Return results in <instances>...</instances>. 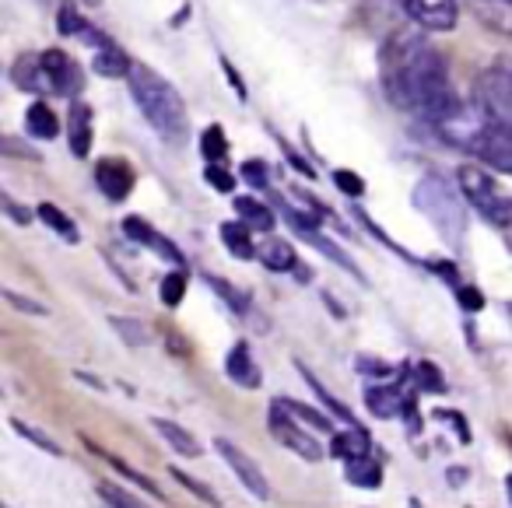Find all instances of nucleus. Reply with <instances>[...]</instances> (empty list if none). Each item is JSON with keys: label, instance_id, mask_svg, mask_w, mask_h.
Instances as JSON below:
<instances>
[{"label": "nucleus", "instance_id": "obj_1", "mask_svg": "<svg viewBox=\"0 0 512 508\" xmlns=\"http://www.w3.org/2000/svg\"><path fill=\"white\" fill-rule=\"evenodd\" d=\"M383 81L393 106L418 113L432 130L463 106L449 85L446 60L414 32L390 39L383 53Z\"/></svg>", "mask_w": 512, "mask_h": 508}, {"label": "nucleus", "instance_id": "obj_2", "mask_svg": "<svg viewBox=\"0 0 512 508\" xmlns=\"http://www.w3.org/2000/svg\"><path fill=\"white\" fill-rule=\"evenodd\" d=\"M130 95H134L137 109H141L144 120L155 127V134L169 144H183L190 134V113H186V102L162 74H155L151 67H137L130 71Z\"/></svg>", "mask_w": 512, "mask_h": 508}, {"label": "nucleus", "instance_id": "obj_3", "mask_svg": "<svg viewBox=\"0 0 512 508\" xmlns=\"http://www.w3.org/2000/svg\"><path fill=\"white\" fill-rule=\"evenodd\" d=\"M456 190H460V186H456ZM456 190L439 172H428V176L418 179V186H414V193H411V204L418 207V211L439 228L442 239H449V242H460L463 232H467V211H463V204H460L463 193L456 197Z\"/></svg>", "mask_w": 512, "mask_h": 508}, {"label": "nucleus", "instance_id": "obj_4", "mask_svg": "<svg viewBox=\"0 0 512 508\" xmlns=\"http://www.w3.org/2000/svg\"><path fill=\"white\" fill-rule=\"evenodd\" d=\"M456 186H460L463 200H467L488 225H495V228L512 225V197H505V193L498 190V183L481 165H460V169H456Z\"/></svg>", "mask_w": 512, "mask_h": 508}, {"label": "nucleus", "instance_id": "obj_5", "mask_svg": "<svg viewBox=\"0 0 512 508\" xmlns=\"http://www.w3.org/2000/svg\"><path fill=\"white\" fill-rule=\"evenodd\" d=\"M474 106L481 116L495 127L512 130V64L498 60V64L484 67L474 78Z\"/></svg>", "mask_w": 512, "mask_h": 508}, {"label": "nucleus", "instance_id": "obj_6", "mask_svg": "<svg viewBox=\"0 0 512 508\" xmlns=\"http://www.w3.org/2000/svg\"><path fill=\"white\" fill-rule=\"evenodd\" d=\"M267 424H271V435L278 438L285 449H292L299 459H306V463H320L323 459V445L313 438L309 424L302 421V417H295L281 400L271 403V421Z\"/></svg>", "mask_w": 512, "mask_h": 508}, {"label": "nucleus", "instance_id": "obj_7", "mask_svg": "<svg viewBox=\"0 0 512 508\" xmlns=\"http://www.w3.org/2000/svg\"><path fill=\"white\" fill-rule=\"evenodd\" d=\"M214 452L225 459V466L235 473V477H239V484L246 487L256 501H271V484H267L264 470L256 466L253 456H246V452H242L232 438H214Z\"/></svg>", "mask_w": 512, "mask_h": 508}, {"label": "nucleus", "instance_id": "obj_8", "mask_svg": "<svg viewBox=\"0 0 512 508\" xmlns=\"http://www.w3.org/2000/svg\"><path fill=\"white\" fill-rule=\"evenodd\" d=\"M470 155H474L477 162H488L491 169L512 176V130L495 127V123H484L477 141L470 144Z\"/></svg>", "mask_w": 512, "mask_h": 508}, {"label": "nucleus", "instance_id": "obj_9", "mask_svg": "<svg viewBox=\"0 0 512 508\" xmlns=\"http://www.w3.org/2000/svg\"><path fill=\"white\" fill-rule=\"evenodd\" d=\"M11 78L22 92L32 95H60V81L53 74L46 53H32V57H18L15 67H11Z\"/></svg>", "mask_w": 512, "mask_h": 508}, {"label": "nucleus", "instance_id": "obj_10", "mask_svg": "<svg viewBox=\"0 0 512 508\" xmlns=\"http://www.w3.org/2000/svg\"><path fill=\"white\" fill-rule=\"evenodd\" d=\"M418 29L428 32H453L456 18H460V4L456 0H400Z\"/></svg>", "mask_w": 512, "mask_h": 508}, {"label": "nucleus", "instance_id": "obj_11", "mask_svg": "<svg viewBox=\"0 0 512 508\" xmlns=\"http://www.w3.org/2000/svg\"><path fill=\"white\" fill-rule=\"evenodd\" d=\"M134 183H137V172L127 158H102V162L95 165V186H99L102 197L113 200V204H123V200L130 197V190H134Z\"/></svg>", "mask_w": 512, "mask_h": 508}, {"label": "nucleus", "instance_id": "obj_12", "mask_svg": "<svg viewBox=\"0 0 512 508\" xmlns=\"http://www.w3.org/2000/svg\"><path fill=\"white\" fill-rule=\"evenodd\" d=\"M225 375L235 382V386H242V389H256L260 386V365L253 361V354H249V344L246 340H239V344H232V351H228V358H225Z\"/></svg>", "mask_w": 512, "mask_h": 508}, {"label": "nucleus", "instance_id": "obj_13", "mask_svg": "<svg viewBox=\"0 0 512 508\" xmlns=\"http://www.w3.org/2000/svg\"><path fill=\"white\" fill-rule=\"evenodd\" d=\"M365 403L376 417H400L411 414V400L404 396V386H369Z\"/></svg>", "mask_w": 512, "mask_h": 508}, {"label": "nucleus", "instance_id": "obj_14", "mask_svg": "<svg viewBox=\"0 0 512 508\" xmlns=\"http://www.w3.org/2000/svg\"><path fill=\"white\" fill-rule=\"evenodd\" d=\"M67 141H71V151L78 158L92 155V109L85 102H74L71 116H67Z\"/></svg>", "mask_w": 512, "mask_h": 508}, {"label": "nucleus", "instance_id": "obj_15", "mask_svg": "<svg viewBox=\"0 0 512 508\" xmlns=\"http://www.w3.org/2000/svg\"><path fill=\"white\" fill-rule=\"evenodd\" d=\"M151 428L158 431V435L165 438V445H169L172 452H179L183 459H197L200 452V442L190 435V431L183 428V424H176V421H165V417H151Z\"/></svg>", "mask_w": 512, "mask_h": 508}, {"label": "nucleus", "instance_id": "obj_16", "mask_svg": "<svg viewBox=\"0 0 512 508\" xmlns=\"http://www.w3.org/2000/svg\"><path fill=\"white\" fill-rule=\"evenodd\" d=\"M256 260L264 263L267 270L274 274H285V270H295L299 267V256H295V246L285 239H267L256 246Z\"/></svg>", "mask_w": 512, "mask_h": 508}, {"label": "nucleus", "instance_id": "obj_17", "mask_svg": "<svg viewBox=\"0 0 512 508\" xmlns=\"http://www.w3.org/2000/svg\"><path fill=\"white\" fill-rule=\"evenodd\" d=\"M92 71L99 74V78H130V71H134V64H130V57L120 50L116 43H106L95 50L92 57Z\"/></svg>", "mask_w": 512, "mask_h": 508}, {"label": "nucleus", "instance_id": "obj_18", "mask_svg": "<svg viewBox=\"0 0 512 508\" xmlns=\"http://www.w3.org/2000/svg\"><path fill=\"white\" fill-rule=\"evenodd\" d=\"M81 442H85V445H88V449H92V452H95V456H102V459H106V463H109V466H113V470H120V473H123V477H127V480H134V484H137V487H141V491H148V494H151V498H155V501H165L162 487H158V484H155V480H148V477H144V473H141V470H134V466H130V463H123V459H120V456H113V452L99 449V445H95V442H92V438H81Z\"/></svg>", "mask_w": 512, "mask_h": 508}, {"label": "nucleus", "instance_id": "obj_19", "mask_svg": "<svg viewBox=\"0 0 512 508\" xmlns=\"http://www.w3.org/2000/svg\"><path fill=\"white\" fill-rule=\"evenodd\" d=\"M369 449H372V442H369V431L365 428H351V431H337L334 435V442H330V452H334L337 459H362V456H369Z\"/></svg>", "mask_w": 512, "mask_h": 508}, {"label": "nucleus", "instance_id": "obj_20", "mask_svg": "<svg viewBox=\"0 0 512 508\" xmlns=\"http://www.w3.org/2000/svg\"><path fill=\"white\" fill-rule=\"evenodd\" d=\"M221 242H225L228 253H232L235 260H253V256H256V242H253V235H249V225L242 218L221 225Z\"/></svg>", "mask_w": 512, "mask_h": 508}, {"label": "nucleus", "instance_id": "obj_21", "mask_svg": "<svg viewBox=\"0 0 512 508\" xmlns=\"http://www.w3.org/2000/svg\"><path fill=\"white\" fill-rule=\"evenodd\" d=\"M25 130L32 137H39V141H53L60 134V120L46 102H32L29 113H25Z\"/></svg>", "mask_w": 512, "mask_h": 508}, {"label": "nucleus", "instance_id": "obj_22", "mask_svg": "<svg viewBox=\"0 0 512 508\" xmlns=\"http://www.w3.org/2000/svg\"><path fill=\"white\" fill-rule=\"evenodd\" d=\"M235 214H239L253 232H271V228L278 225V218H274L271 207L260 204L256 197H235Z\"/></svg>", "mask_w": 512, "mask_h": 508}, {"label": "nucleus", "instance_id": "obj_23", "mask_svg": "<svg viewBox=\"0 0 512 508\" xmlns=\"http://www.w3.org/2000/svg\"><path fill=\"white\" fill-rule=\"evenodd\" d=\"M39 218H43V225L50 228V232H57L60 239H67V242H78V228H74V221L67 218L60 207H53V204H39Z\"/></svg>", "mask_w": 512, "mask_h": 508}, {"label": "nucleus", "instance_id": "obj_24", "mask_svg": "<svg viewBox=\"0 0 512 508\" xmlns=\"http://www.w3.org/2000/svg\"><path fill=\"white\" fill-rule=\"evenodd\" d=\"M348 480L355 487H379L383 484V473H379V463L362 456V459H348Z\"/></svg>", "mask_w": 512, "mask_h": 508}, {"label": "nucleus", "instance_id": "obj_25", "mask_svg": "<svg viewBox=\"0 0 512 508\" xmlns=\"http://www.w3.org/2000/svg\"><path fill=\"white\" fill-rule=\"evenodd\" d=\"M200 155L207 158V162H225L228 155V137L225 130L218 127V123H211V127L200 134Z\"/></svg>", "mask_w": 512, "mask_h": 508}, {"label": "nucleus", "instance_id": "obj_26", "mask_svg": "<svg viewBox=\"0 0 512 508\" xmlns=\"http://www.w3.org/2000/svg\"><path fill=\"white\" fill-rule=\"evenodd\" d=\"M11 428H15L18 435L25 438V442H32V445H39L43 452H50V456H64V449H60V445L53 442V438L46 435L43 428H36V424H25L22 417H11Z\"/></svg>", "mask_w": 512, "mask_h": 508}, {"label": "nucleus", "instance_id": "obj_27", "mask_svg": "<svg viewBox=\"0 0 512 508\" xmlns=\"http://www.w3.org/2000/svg\"><path fill=\"white\" fill-rule=\"evenodd\" d=\"M302 235H306V239H309V242H313V246H316V249H320V253H323V256H330V260H334V263H341V267H344V270H348V274H355V277H358V281H362V274H358L355 260H351V256H348V253H341V249H337V246H334V242H327V239H323V235H320V232H316V228H306V232H302Z\"/></svg>", "mask_w": 512, "mask_h": 508}, {"label": "nucleus", "instance_id": "obj_28", "mask_svg": "<svg viewBox=\"0 0 512 508\" xmlns=\"http://www.w3.org/2000/svg\"><path fill=\"white\" fill-rule=\"evenodd\" d=\"M109 326H113L116 337H120L123 344H130V347H144V344H148V333H144V326L137 323V319H130V316H109Z\"/></svg>", "mask_w": 512, "mask_h": 508}, {"label": "nucleus", "instance_id": "obj_29", "mask_svg": "<svg viewBox=\"0 0 512 508\" xmlns=\"http://www.w3.org/2000/svg\"><path fill=\"white\" fill-rule=\"evenodd\" d=\"M299 372H302V375H306V382H309V386H313V389H316V396H320V400H323V403H327V407H330V410H334V414H337V417H341V421H344V424H348V428H358L355 414H351V410H348V407H344V403H337V400H334V396H330V393H327V389H323V386H320V379H316V375H313V372H309V368H306V365H302V361H299Z\"/></svg>", "mask_w": 512, "mask_h": 508}, {"label": "nucleus", "instance_id": "obj_30", "mask_svg": "<svg viewBox=\"0 0 512 508\" xmlns=\"http://www.w3.org/2000/svg\"><path fill=\"white\" fill-rule=\"evenodd\" d=\"M158 295H162V305L176 309V305L183 302V295H186V274H183V270H172V274H165Z\"/></svg>", "mask_w": 512, "mask_h": 508}, {"label": "nucleus", "instance_id": "obj_31", "mask_svg": "<svg viewBox=\"0 0 512 508\" xmlns=\"http://www.w3.org/2000/svg\"><path fill=\"white\" fill-rule=\"evenodd\" d=\"M169 473H172V477L179 480V484L186 487V491H193V494H197V498L204 501V505H221V498H218V494L211 491V487H207V484H200V480H193V477H186V473L179 470V466H169Z\"/></svg>", "mask_w": 512, "mask_h": 508}, {"label": "nucleus", "instance_id": "obj_32", "mask_svg": "<svg viewBox=\"0 0 512 508\" xmlns=\"http://www.w3.org/2000/svg\"><path fill=\"white\" fill-rule=\"evenodd\" d=\"M288 410H292L295 417H302V421L309 424V428H316V431H330V417H323L316 407H306V403H295V400H281Z\"/></svg>", "mask_w": 512, "mask_h": 508}, {"label": "nucleus", "instance_id": "obj_33", "mask_svg": "<svg viewBox=\"0 0 512 508\" xmlns=\"http://www.w3.org/2000/svg\"><path fill=\"white\" fill-rule=\"evenodd\" d=\"M414 375H418V389H428V393H446V379H442L439 368L428 365V361H421V365L414 368Z\"/></svg>", "mask_w": 512, "mask_h": 508}, {"label": "nucleus", "instance_id": "obj_34", "mask_svg": "<svg viewBox=\"0 0 512 508\" xmlns=\"http://www.w3.org/2000/svg\"><path fill=\"white\" fill-rule=\"evenodd\" d=\"M334 183H337V190L348 193V197H362V193H365V179L358 176V172H351V169H337Z\"/></svg>", "mask_w": 512, "mask_h": 508}, {"label": "nucleus", "instance_id": "obj_35", "mask_svg": "<svg viewBox=\"0 0 512 508\" xmlns=\"http://www.w3.org/2000/svg\"><path fill=\"white\" fill-rule=\"evenodd\" d=\"M204 179H207V183H211L218 193H232V190H235V176H232V172L221 169V162H211V165H207Z\"/></svg>", "mask_w": 512, "mask_h": 508}, {"label": "nucleus", "instance_id": "obj_36", "mask_svg": "<svg viewBox=\"0 0 512 508\" xmlns=\"http://www.w3.org/2000/svg\"><path fill=\"white\" fill-rule=\"evenodd\" d=\"M242 179H246L253 190H267V165L260 162V158H249V162L242 165Z\"/></svg>", "mask_w": 512, "mask_h": 508}, {"label": "nucleus", "instance_id": "obj_37", "mask_svg": "<svg viewBox=\"0 0 512 508\" xmlns=\"http://www.w3.org/2000/svg\"><path fill=\"white\" fill-rule=\"evenodd\" d=\"M99 498L106 501V505H116V508H137L141 505V501L130 498L127 491H120V487H113V484H99Z\"/></svg>", "mask_w": 512, "mask_h": 508}, {"label": "nucleus", "instance_id": "obj_38", "mask_svg": "<svg viewBox=\"0 0 512 508\" xmlns=\"http://www.w3.org/2000/svg\"><path fill=\"white\" fill-rule=\"evenodd\" d=\"M4 298H8V302L15 305L18 312H32V316H46V312H50L43 302H36V298H25V295H18V291H11V288L4 291Z\"/></svg>", "mask_w": 512, "mask_h": 508}, {"label": "nucleus", "instance_id": "obj_39", "mask_svg": "<svg viewBox=\"0 0 512 508\" xmlns=\"http://www.w3.org/2000/svg\"><path fill=\"white\" fill-rule=\"evenodd\" d=\"M207 284H211V288H214V291H218V295H221V298H225V302H228V305H232V309H235V312H246V298H242V295H239V291H235V288H232V284H221V281H218V277H207Z\"/></svg>", "mask_w": 512, "mask_h": 508}, {"label": "nucleus", "instance_id": "obj_40", "mask_svg": "<svg viewBox=\"0 0 512 508\" xmlns=\"http://www.w3.org/2000/svg\"><path fill=\"white\" fill-rule=\"evenodd\" d=\"M123 232H127V239H134V242H141V246H148V239L155 235V228H151L148 221H141V218H127V221H123Z\"/></svg>", "mask_w": 512, "mask_h": 508}, {"label": "nucleus", "instance_id": "obj_41", "mask_svg": "<svg viewBox=\"0 0 512 508\" xmlns=\"http://www.w3.org/2000/svg\"><path fill=\"white\" fill-rule=\"evenodd\" d=\"M60 32H64V36H81V32H85V22H81L78 11H74L71 4L60 8Z\"/></svg>", "mask_w": 512, "mask_h": 508}, {"label": "nucleus", "instance_id": "obj_42", "mask_svg": "<svg viewBox=\"0 0 512 508\" xmlns=\"http://www.w3.org/2000/svg\"><path fill=\"white\" fill-rule=\"evenodd\" d=\"M456 298L467 312H481L484 309V295L477 288H456Z\"/></svg>", "mask_w": 512, "mask_h": 508}, {"label": "nucleus", "instance_id": "obj_43", "mask_svg": "<svg viewBox=\"0 0 512 508\" xmlns=\"http://www.w3.org/2000/svg\"><path fill=\"white\" fill-rule=\"evenodd\" d=\"M4 211L11 214V221H15V225H32V211H29V207H18L11 197H4Z\"/></svg>", "mask_w": 512, "mask_h": 508}, {"label": "nucleus", "instance_id": "obj_44", "mask_svg": "<svg viewBox=\"0 0 512 508\" xmlns=\"http://www.w3.org/2000/svg\"><path fill=\"white\" fill-rule=\"evenodd\" d=\"M355 368H358V372H369V375H386V372H390V368H386V365H379V361L365 358V354L355 361Z\"/></svg>", "mask_w": 512, "mask_h": 508}, {"label": "nucleus", "instance_id": "obj_45", "mask_svg": "<svg viewBox=\"0 0 512 508\" xmlns=\"http://www.w3.org/2000/svg\"><path fill=\"white\" fill-rule=\"evenodd\" d=\"M78 379H81V382H88V386H92V389H99V393H106V389H109V386H102V382L95 379V375H85V372H78Z\"/></svg>", "mask_w": 512, "mask_h": 508}, {"label": "nucleus", "instance_id": "obj_46", "mask_svg": "<svg viewBox=\"0 0 512 508\" xmlns=\"http://www.w3.org/2000/svg\"><path fill=\"white\" fill-rule=\"evenodd\" d=\"M484 4H498V8H512V0H484Z\"/></svg>", "mask_w": 512, "mask_h": 508}, {"label": "nucleus", "instance_id": "obj_47", "mask_svg": "<svg viewBox=\"0 0 512 508\" xmlns=\"http://www.w3.org/2000/svg\"><path fill=\"white\" fill-rule=\"evenodd\" d=\"M505 487H509V494H512V473H509V477H505Z\"/></svg>", "mask_w": 512, "mask_h": 508}]
</instances>
